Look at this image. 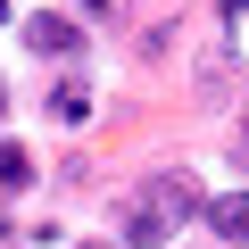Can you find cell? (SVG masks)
Segmentation results:
<instances>
[{"label": "cell", "mask_w": 249, "mask_h": 249, "mask_svg": "<svg viewBox=\"0 0 249 249\" xmlns=\"http://www.w3.org/2000/svg\"><path fill=\"white\" fill-rule=\"evenodd\" d=\"M191 216H199V183H191V175H175V166H166V175H150L133 199L116 208V224H124V249H166V241H175Z\"/></svg>", "instance_id": "1"}, {"label": "cell", "mask_w": 249, "mask_h": 249, "mask_svg": "<svg viewBox=\"0 0 249 249\" xmlns=\"http://www.w3.org/2000/svg\"><path fill=\"white\" fill-rule=\"evenodd\" d=\"M25 50H42V58H75V50H83V25H67L58 9H42V17H25Z\"/></svg>", "instance_id": "2"}, {"label": "cell", "mask_w": 249, "mask_h": 249, "mask_svg": "<svg viewBox=\"0 0 249 249\" xmlns=\"http://www.w3.org/2000/svg\"><path fill=\"white\" fill-rule=\"evenodd\" d=\"M199 216H208V232H216V241L249 249V191H224V199H208Z\"/></svg>", "instance_id": "3"}, {"label": "cell", "mask_w": 249, "mask_h": 249, "mask_svg": "<svg viewBox=\"0 0 249 249\" xmlns=\"http://www.w3.org/2000/svg\"><path fill=\"white\" fill-rule=\"evenodd\" d=\"M232 75H241V67H232V50L216 42V50H199V75H191V83H199V100H216V91H232Z\"/></svg>", "instance_id": "4"}, {"label": "cell", "mask_w": 249, "mask_h": 249, "mask_svg": "<svg viewBox=\"0 0 249 249\" xmlns=\"http://www.w3.org/2000/svg\"><path fill=\"white\" fill-rule=\"evenodd\" d=\"M42 116H50V124H83V116H91V91H83V83L67 75V83H58V91L42 100Z\"/></svg>", "instance_id": "5"}, {"label": "cell", "mask_w": 249, "mask_h": 249, "mask_svg": "<svg viewBox=\"0 0 249 249\" xmlns=\"http://www.w3.org/2000/svg\"><path fill=\"white\" fill-rule=\"evenodd\" d=\"M25 183H34V150L25 142H0V199H17Z\"/></svg>", "instance_id": "6"}, {"label": "cell", "mask_w": 249, "mask_h": 249, "mask_svg": "<svg viewBox=\"0 0 249 249\" xmlns=\"http://www.w3.org/2000/svg\"><path fill=\"white\" fill-rule=\"evenodd\" d=\"M224 17H232V25H249V0H224Z\"/></svg>", "instance_id": "7"}, {"label": "cell", "mask_w": 249, "mask_h": 249, "mask_svg": "<svg viewBox=\"0 0 249 249\" xmlns=\"http://www.w3.org/2000/svg\"><path fill=\"white\" fill-rule=\"evenodd\" d=\"M241 150H249V100H241Z\"/></svg>", "instance_id": "8"}]
</instances>
